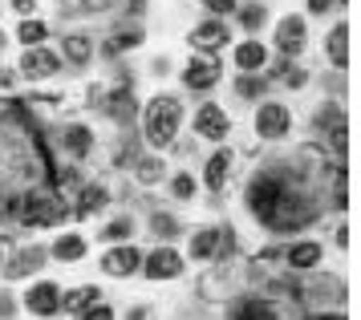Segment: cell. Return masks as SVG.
<instances>
[{
  "mask_svg": "<svg viewBox=\"0 0 361 320\" xmlns=\"http://www.w3.org/2000/svg\"><path fill=\"white\" fill-rule=\"evenodd\" d=\"M325 154L317 146H300L293 159H268L247 178L244 203L268 231H305L321 219L325 211V178H329Z\"/></svg>",
  "mask_w": 361,
  "mask_h": 320,
  "instance_id": "obj_1",
  "label": "cell"
},
{
  "mask_svg": "<svg viewBox=\"0 0 361 320\" xmlns=\"http://www.w3.org/2000/svg\"><path fill=\"white\" fill-rule=\"evenodd\" d=\"M138 122H142V142L163 154V150L175 146V138L183 130V101L175 94H154L138 110Z\"/></svg>",
  "mask_w": 361,
  "mask_h": 320,
  "instance_id": "obj_2",
  "label": "cell"
},
{
  "mask_svg": "<svg viewBox=\"0 0 361 320\" xmlns=\"http://www.w3.org/2000/svg\"><path fill=\"white\" fill-rule=\"evenodd\" d=\"M183 268H187V259H183L171 243H159L154 252H142V268H138V272L159 284V280H179Z\"/></svg>",
  "mask_w": 361,
  "mask_h": 320,
  "instance_id": "obj_3",
  "label": "cell"
},
{
  "mask_svg": "<svg viewBox=\"0 0 361 320\" xmlns=\"http://www.w3.org/2000/svg\"><path fill=\"white\" fill-rule=\"evenodd\" d=\"M224 78V65L215 61V53H195L187 69H183V85L191 90V94H212L215 85Z\"/></svg>",
  "mask_w": 361,
  "mask_h": 320,
  "instance_id": "obj_4",
  "label": "cell"
},
{
  "mask_svg": "<svg viewBox=\"0 0 361 320\" xmlns=\"http://www.w3.org/2000/svg\"><path fill=\"white\" fill-rule=\"evenodd\" d=\"M288 130H293V110L284 101H264L256 110V138L260 142H280V138H288Z\"/></svg>",
  "mask_w": 361,
  "mask_h": 320,
  "instance_id": "obj_5",
  "label": "cell"
},
{
  "mask_svg": "<svg viewBox=\"0 0 361 320\" xmlns=\"http://www.w3.org/2000/svg\"><path fill=\"white\" fill-rule=\"evenodd\" d=\"M45 264H49V247H41V243H25V247L13 252V259L0 264V276H4V280H29V276H37Z\"/></svg>",
  "mask_w": 361,
  "mask_h": 320,
  "instance_id": "obj_6",
  "label": "cell"
},
{
  "mask_svg": "<svg viewBox=\"0 0 361 320\" xmlns=\"http://www.w3.org/2000/svg\"><path fill=\"white\" fill-rule=\"evenodd\" d=\"M102 110H106V118L114 126L130 130L138 122V97H134L130 85H114V90H106V97H102Z\"/></svg>",
  "mask_w": 361,
  "mask_h": 320,
  "instance_id": "obj_7",
  "label": "cell"
},
{
  "mask_svg": "<svg viewBox=\"0 0 361 320\" xmlns=\"http://www.w3.org/2000/svg\"><path fill=\"white\" fill-rule=\"evenodd\" d=\"M228 41H231V29L224 16H207V20H199L195 29L187 32V45L195 53H219Z\"/></svg>",
  "mask_w": 361,
  "mask_h": 320,
  "instance_id": "obj_8",
  "label": "cell"
},
{
  "mask_svg": "<svg viewBox=\"0 0 361 320\" xmlns=\"http://www.w3.org/2000/svg\"><path fill=\"white\" fill-rule=\"evenodd\" d=\"M300 300H309V304H317V312H321L325 304L341 308V304H345V280H341V276H329V272L312 276L309 284L300 288Z\"/></svg>",
  "mask_w": 361,
  "mask_h": 320,
  "instance_id": "obj_9",
  "label": "cell"
},
{
  "mask_svg": "<svg viewBox=\"0 0 361 320\" xmlns=\"http://www.w3.org/2000/svg\"><path fill=\"white\" fill-rule=\"evenodd\" d=\"M191 130H195L199 138H207V142H219L224 146V138L231 134V118L224 106H215V101H203L195 110V122H191Z\"/></svg>",
  "mask_w": 361,
  "mask_h": 320,
  "instance_id": "obj_10",
  "label": "cell"
},
{
  "mask_svg": "<svg viewBox=\"0 0 361 320\" xmlns=\"http://www.w3.org/2000/svg\"><path fill=\"white\" fill-rule=\"evenodd\" d=\"M20 78L25 81H45V78H53L57 69H61V53H53V49H45V45H33V49H25L20 53Z\"/></svg>",
  "mask_w": 361,
  "mask_h": 320,
  "instance_id": "obj_11",
  "label": "cell"
},
{
  "mask_svg": "<svg viewBox=\"0 0 361 320\" xmlns=\"http://www.w3.org/2000/svg\"><path fill=\"white\" fill-rule=\"evenodd\" d=\"M98 268L106 276H114V280H126V276H138L142 268V252L134 247V243H114L106 256L98 259Z\"/></svg>",
  "mask_w": 361,
  "mask_h": 320,
  "instance_id": "obj_12",
  "label": "cell"
},
{
  "mask_svg": "<svg viewBox=\"0 0 361 320\" xmlns=\"http://www.w3.org/2000/svg\"><path fill=\"white\" fill-rule=\"evenodd\" d=\"M321 259H325V247H321L317 240H296V243L284 247L280 264H288V272H317Z\"/></svg>",
  "mask_w": 361,
  "mask_h": 320,
  "instance_id": "obj_13",
  "label": "cell"
},
{
  "mask_svg": "<svg viewBox=\"0 0 361 320\" xmlns=\"http://www.w3.org/2000/svg\"><path fill=\"white\" fill-rule=\"evenodd\" d=\"M272 41H276L280 57H288V61H293L296 53L305 49V16H296V13L280 16V20H276V32H272Z\"/></svg>",
  "mask_w": 361,
  "mask_h": 320,
  "instance_id": "obj_14",
  "label": "cell"
},
{
  "mask_svg": "<svg viewBox=\"0 0 361 320\" xmlns=\"http://www.w3.org/2000/svg\"><path fill=\"white\" fill-rule=\"evenodd\" d=\"M25 308H29L33 316H57V312H61V288H57L53 280H37V284H29V292H25Z\"/></svg>",
  "mask_w": 361,
  "mask_h": 320,
  "instance_id": "obj_15",
  "label": "cell"
},
{
  "mask_svg": "<svg viewBox=\"0 0 361 320\" xmlns=\"http://www.w3.org/2000/svg\"><path fill=\"white\" fill-rule=\"evenodd\" d=\"M142 41H147V32H142V25H138V20L130 16V20H122V25H118V29L110 32V41H106V49H102V53H106V57L114 61V57H122V53L138 49Z\"/></svg>",
  "mask_w": 361,
  "mask_h": 320,
  "instance_id": "obj_16",
  "label": "cell"
},
{
  "mask_svg": "<svg viewBox=\"0 0 361 320\" xmlns=\"http://www.w3.org/2000/svg\"><path fill=\"white\" fill-rule=\"evenodd\" d=\"M231 171H235V154H231L228 146H219L212 159L203 162V183H207V191H224L228 187V178H231Z\"/></svg>",
  "mask_w": 361,
  "mask_h": 320,
  "instance_id": "obj_17",
  "label": "cell"
},
{
  "mask_svg": "<svg viewBox=\"0 0 361 320\" xmlns=\"http://www.w3.org/2000/svg\"><path fill=\"white\" fill-rule=\"evenodd\" d=\"M57 138H61V150H66L73 162H85L94 154V130L90 126H78V122H73V126H66Z\"/></svg>",
  "mask_w": 361,
  "mask_h": 320,
  "instance_id": "obj_18",
  "label": "cell"
},
{
  "mask_svg": "<svg viewBox=\"0 0 361 320\" xmlns=\"http://www.w3.org/2000/svg\"><path fill=\"white\" fill-rule=\"evenodd\" d=\"M106 203H110V191H106L102 183H82V187H78V207H73V215H78V219H90V215L106 211Z\"/></svg>",
  "mask_w": 361,
  "mask_h": 320,
  "instance_id": "obj_19",
  "label": "cell"
},
{
  "mask_svg": "<svg viewBox=\"0 0 361 320\" xmlns=\"http://www.w3.org/2000/svg\"><path fill=\"white\" fill-rule=\"evenodd\" d=\"M228 320H276V308L260 296H240V300H231Z\"/></svg>",
  "mask_w": 361,
  "mask_h": 320,
  "instance_id": "obj_20",
  "label": "cell"
},
{
  "mask_svg": "<svg viewBox=\"0 0 361 320\" xmlns=\"http://www.w3.org/2000/svg\"><path fill=\"white\" fill-rule=\"evenodd\" d=\"M61 61L73 65V69H78V65H90L94 61V41H90L85 32H66V37H61Z\"/></svg>",
  "mask_w": 361,
  "mask_h": 320,
  "instance_id": "obj_21",
  "label": "cell"
},
{
  "mask_svg": "<svg viewBox=\"0 0 361 320\" xmlns=\"http://www.w3.org/2000/svg\"><path fill=\"white\" fill-rule=\"evenodd\" d=\"M325 53H329V61H333V69L337 73H345L349 69V25H333L325 37Z\"/></svg>",
  "mask_w": 361,
  "mask_h": 320,
  "instance_id": "obj_22",
  "label": "cell"
},
{
  "mask_svg": "<svg viewBox=\"0 0 361 320\" xmlns=\"http://www.w3.org/2000/svg\"><path fill=\"white\" fill-rule=\"evenodd\" d=\"M235 65H240V73H264V65H268V49L252 37V41H240L235 45Z\"/></svg>",
  "mask_w": 361,
  "mask_h": 320,
  "instance_id": "obj_23",
  "label": "cell"
},
{
  "mask_svg": "<svg viewBox=\"0 0 361 320\" xmlns=\"http://www.w3.org/2000/svg\"><path fill=\"white\" fill-rule=\"evenodd\" d=\"M337 126H345V106L337 101V97H329V101H321L317 113H312V130L325 138L329 130H337Z\"/></svg>",
  "mask_w": 361,
  "mask_h": 320,
  "instance_id": "obj_24",
  "label": "cell"
},
{
  "mask_svg": "<svg viewBox=\"0 0 361 320\" xmlns=\"http://www.w3.org/2000/svg\"><path fill=\"white\" fill-rule=\"evenodd\" d=\"M85 252H90V243L82 240V235H57L49 247V256L57 259V264H78V259H85Z\"/></svg>",
  "mask_w": 361,
  "mask_h": 320,
  "instance_id": "obj_25",
  "label": "cell"
},
{
  "mask_svg": "<svg viewBox=\"0 0 361 320\" xmlns=\"http://www.w3.org/2000/svg\"><path fill=\"white\" fill-rule=\"evenodd\" d=\"M199 300H207V304H219V300H228L231 292H228V276L224 272H203L199 276Z\"/></svg>",
  "mask_w": 361,
  "mask_h": 320,
  "instance_id": "obj_26",
  "label": "cell"
},
{
  "mask_svg": "<svg viewBox=\"0 0 361 320\" xmlns=\"http://www.w3.org/2000/svg\"><path fill=\"white\" fill-rule=\"evenodd\" d=\"M163 175H166V162L159 159V154H138V162H134V178H138L142 187L163 183Z\"/></svg>",
  "mask_w": 361,
  "mask_h": 320,
  "instance_id": "obj_27",
  "label": "cell"
},
{
  "mask_svg": "<svg viewBox=\"0 0 361 320\" xmlns=\"http://www.w3.org/2000/svg\"><path fill=\"white\" fill-rule=\"evenodd\" d=\"M235 16H240V29L244 32H260L268 25V4L264 0H247V4L235 8Z\"/></svg>",
  "mask_w": 361,
  "mask_h": 320,
  "instance_id": "obj_28",
  "label": "cell"
},
{
  "mask_svg": "<svg viewBox=\"0 0 361 320\" xmlns=\"http://www.w3.org/2000/svg\"><path fill=\"white\" fill-rule=\"evenodd\" d=\"M94 300H102V288H94V284L69 288V292H61V312H82V308H90Z\"/></svg>",
  "mask_w": 361,
  "mask_h": 320,
  "instance_id": "obj_29",
  "label": "cell"
},
{
  "mask_svg": "<svg viewBox=\"0 0 361 320\" xmlns=\"http://www.w3.org/2000/svg\"><path fill=\"white\" fill-rule=\"evenodd\" d=\"M179 231H183V223L171 215V211H150V235H154L159 243H171Z\"/></svg>",
  "mask_w": 361,
  "mask_h": 320,
  "instance_id": "obj_30",
  "label": "cell"
},
{
  "mask_svg": "<svg viewBox=\"0 0 361 320\" xmlns=\"http://www.w3.org/2000/svg\"><path fill=\"white\" fill-rule=\"evenodd\" d=\"M118 0H57V13L66 16H90V13H110Z\"/></svg>",
  "mask_w": 361,
  "mask_h": 320,
  "instance_id": "obj_31",
  "label": "cell"
},
{
  "mask_svg": "<svg viewBox=\"0 0 361 320\" xmlns=\"http://www.w3.org/2000/svg\"><path fill=\"white\" fill-rule=\"evenodd\" d=\"M215 247H219V227H203L191 235V259H215Z\"/></svg>",
  "mask_w": 361,
  "mask_h": 320,
  "instance_id": "obj_32",
  "label": "cell"
},
{
  "mask_svg": "<svg viewBox=\"0 0 361 320\" xmlns=\"http://www.w3.org/2000/svg\"><path fill=\"white\" fill-rule=\"evenodd\" d=\"M268 85H272V81L264 78V73H240V78H235V94L244 97V101H256V97L268 94Z\"/></svg>",
  "mask_w": 361,
  "mask_h": 320,
  "instance_id": "obj_33",
  "label": "cell"
},
{
  "mask_svg": "<svg viewBox=\"0 0 361 320\" xmlns=\"http://www.w3.org/2000/svg\"><path fill=\"white\" fill-rule=\"evenodd\" d=\"M45 37H49V25H45V20H37V16H25V20L17 25V41H20L25 49L41 45Z\"/></svg>",
  "mask_w": 361,
  "mask_h": 320,
  "instance_id": "obj_34",
  "label": "cell"
},
{
  "mask_svg": "<svg viewBox=\"0 0 361 320\" xmlns=\"http://www.w3.org/2000/svg\"><path fill=\"white\" fill-rule=\"evenodd\" d=\"M134 231H138V227H134L130 215H118V219H110V223L102 227V240H110V243H130Z\"/></svg>",
  "mask_w": 361,
  "mask_h": 320,
  "instance_id": "obj_35",
  "label": "cell"
},
{
  "mask_svg": "<svg viewBox=\"0 0 361 320\" xmlns=\"http://www.w3.org/2000/svg\"><path fill=\"white\" fill-rule=\"evenodd\" d=\"M134 162H138V138L126 134V138L114 146V166H118V171H126V166L134 171Z\"/></svg>",
  "mask_w": 361,
  "mask_h": 320,
  "instance_id": "obj_36",
  "label": "cell"
},
{
  "mask_svg": "<svg viewBox=\"0 0 361 320\" xmlns=\"http://www.w3.org/2000/svg\"><path fill=\"white\" fill-rule=\"evenodd\" d=\"M171 195H175V199H183V203H187V199H195V195H199L195 175H191V171H179V175L171 178Z\"/></svg>",
  "mask_w": 361,
  "mask_h": 320,
  "instance_id": "obj_37",
  "label": "cell"
},
{
  "mask_svg": "<svg viewBox=\"0 0 361 320\" xmlns=\"http://www.w3.org/2000/svg\"><path fill=\"white\" fill-rule=\"evenodd\" d=\"M215 259H235V227H219V247H215Z\"/></svg>",
  "mask_w": 361,
  "mask_h": 320,
  "instance_id": "obj_38",
  "label": "cell"
},
{
  "mask_svg": "<svg viewBox=\"0 0 361 320\" xmlns=\"http://www.w3.org/2000/svg\"><path fill=\"white\" fill-rule=\"evenodd\" d=\"M73 320H114V308L106 304V300H94L90 308H82V312H73Z\"/></svg>",
  "mask_w": 361,
  "mask_h": 320,
  "instance_id": "obj_39",
  "label": "cell"
},
{
  "mask_svg": "<svg viewBox=\"0 0 361 320\" xmlns=\"http://www.w3.org/2000/svg\"><path fill=\"white\" fill-rule=\"evenodd\" d=\"M199 4H203L212 16H231L235 8H240V0H199Z\"/></svg>",
  "mask_w": 361,
  "mask_h": 320,
  "instance_id": "obj_40",
  "label": "cell"
},
{
  "mask_svg": "<svg viewBox=\"0 0 361 320\" xmlns=\"http://www.w3.org/2000/svg\"><path fill=\"white\" fill-rule=\"evenodd\" d=\"M305 8H309L312 16H325V13H333V8H337V0H305Z\"/></svg>",
  "mask_w": 361,
  "mask_h": 320,
  "instance_id": "obj_41",
  "label": "cell"
},
{
  "mask_svg": "<svg viewBox=\"0 0 361 320\" xmlns=\"http://www.w3.org/2000/svg\"><path fill=\"white\" fill-rule=\"evenodd\" d=\"M102 97H106V85H90V90H85V106H90V110L98 106L102 110Z\"/></svg>",
  "mask_w": 361,
  "mask_h": 320,
  "instance_id": "obj_42",
  "label": "cell"
},
{
  "mask_svg": "<svg viewBox=\"0 0 361 320\" xmlns=\"http://www.w3.org/2000/svg\"><path fill=\"white\" fill-rule=\"evenodd\" d=\"M13 8H17L20 20H25V16H33V13H37V0H13Z\"/></svg>",
  "mask_w": 361,
  "mask_h": 320,
  "instance_id": "obj_43",
  "label": "cell"
},
{
  "mask_svg": "<svg viewBox=\"0 0 361 320\" xmlns=\"http://www.w3.org/2000/svg\"><path fill=\"white\" fill-rule=\"evenodd\" d=\"M333 243H337V247H349V223H337V235H333Z\"/></svg>",
  "mask_w": 361,
  "mask_h": 320,
  "instance_id": "obj_44",
  "label": "cell"
},
{
  "mask_svg": "<svg viewBox=\"0 0 361 320\" xmlns=\"http://www.w3.org/2000/svg\"><path fill=\"white\" fill-rule=\"evenodd\" d=\"M300 320H345V312H341V308H337V312H325V308H321V312H312V316H300Z\"/></svg>",
  "mask_w": 361,
  "mask_h": 320,
  "instance_id": "obj_45",
  "label": "cell"
},
{
  "mask_svg": "<svg viewBox=\"0 0 361 320\" xmlns=\"http://www.w3.org/2000/svg\"><path fill=\"white\" fill-rule=\"evenodd\" d=\"M150 69H154L159 78H166V73H171V61H166V57H154V61H150Z\"/></svg>",
  "mask_w": 361,
  "mask_h": 320,
  "instance_id": "obj_46",
  "label": "cell"
},
{
  "mask_svg": "<svg viewBox=\"0 0 361 320\" xmlns=\"http://www.w3.org/2000/svg\"><path fill=\"white\" fill-rule=\"evenodd\" d=\"M325 85H329V90H333L337 97L345 94V81H341V73H333V78H325Z\"/></svg>",
  "mask_w": 361,
  "mask_h": 320,
  "instance_id": "obj_47",
  "label": "cell"
},
{
  "mask_svg": "<svg viewBox=\"0 0 361 320\" xmlns=\"http://www.w3.org/2000/svg\"><path fill=\"white\" fill-rule=\"evenodd\" d=\"M8 316H13V300H8V296L0 292V320H8Z\"/></svg>",
  "mask_w": 361,
  "mask_h": 320,
  "instance_id": "obj_48",
  "label": "cell"
},
{
  "mask_svg": "<svg viewBox=\"0 0 361 320\" xmlns=\"http://www.w3.org/2000/svg\"><path fill=\"white\" fill-rule=\"evenodd\" d=\"M13 81H17V73H13V69H0V90H8Z\"/></svg>",
  "mask_w": 361,
  "mask_h": 320,
  "instance_id": "obj_49",
  "label": "cell"
},
{
  "mask_svg": "<svg viewBox=\"0 0 361 320\" xmlns=\"http://www.w3.org/2000/svg\"><path fill=\"white\" fill-rule=\"evenodd\" d=\"M126 320H147V308H142V304L130 308V312H126Z\"/></svg>",
  "mask_w": 361,
  "mask_h": 320,
  "instance_id": "obj_50",
  "label": "cell"
},
{
  "mask_svg": "<svg viewBox=\"0 0 361 320\" xmlns=\"http://www.w3.org/2000/svg\"><path fill=\"white\" fill-rule=\"evenodd\" d=\"M0 264H4V243H0Z\"/></svg>",
  "mask_w": 361,
  "mask_h": 320,
  "instance_id": "obj_51",
  "label": "cell"
}]
</instances>
